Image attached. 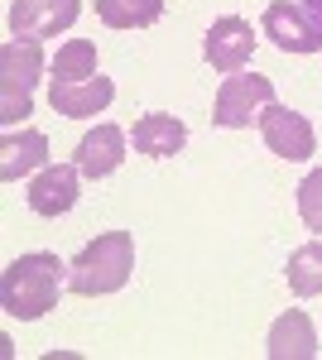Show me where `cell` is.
<instances>
[{
	"label": "cell",
	"instance_id": "cell-1",
	"mask_svg": "<svg viewBox=\"0 0 322 360\" xmlns=\"http://www.w3.org/2000/svg\"><path fill=\"white\" fill-rule=\"evenodd\" d=\"M68 283V264L49 250H29L20 259L5 264L0 274V307L15 322H39L44 312L58 307V293Z\"/></svg>",
	"mask_w": 322,
	"mask_h": 360
},
{
	"label": "cell",
	"instance_id": "cell-2",
	"mask_svg": "<svg viewBox=\"0 0 322 360\" xmlns=\"http://www.w3.org/2000/svg\"><path fill=\"white\" fill-rule=\"evenodd\" d=\"M130 274H135V236L106 231L78 250V259L68 264V288L82 298H106V293H120L130 283Z\"/></svg>",
	"mask_w": 322,
	"mask_h": 360
},
{
	"label": "cell",
	"instance_id": "cell-3",
	"mask_svg": "<svg viewBox=\"0 0 322 360\" xmlns=\"http://www.w3.org/2000/svg\"><path fill=\"white\" fill-rule=\"evenodd\" d=\"M44 72V49L39 39H10L0 49V120L15 125L34 111V86Z\"/></svg>",
	"mask_w": 322,
	"mask_h": 360
},
{
	"label": "cell",
	"instance_id": "cell-4",
	"mask_svg": "<svg viewBox=\"0 0 322 360\" xmlns=\"http://www.w3.org/2000/svg\"><path fill=\"white\" fill-rule=\"evenodd\" d=\"M265 106H274V82L260 72H226V82L216 86L212 120L221 130H250L260 125Z\"/></svg>",
	"mask_w": 322,
	"mask_h": 360
},
{
	"label": "cell",
	"instance_id": "cell-5",
	"mask_svg": "<svg viewBox=\"0 0 322 360\" xmlns=\"http://www.w3.org/2000/svg\"><path fill=\"white\" fill-rule=\"evenodd\" d=\"M260 29H265L269 44L284 49V53H322V29L298 0H269Z\"/></svg>",
	"mask_w": 322,
	"mask_h": 360
},
{
	"label": "cell",
	"instance_id": "cell-6",
	"mask_svg": "<svg viewBox=\"0 0 322 360\" xmlns=\"http://www.w3.org/2000/svg\"><path fill=\"white\" fill-rule=\"evenodd\" d=\"M82 15V0H10L5 25L15 39H54L63 29H73Z\"/></svg>",
	"mask_w": 322,
	"mask_h": 360
},
{
	"label": "cell",
	"instance_id": "cell-7",
	"mask_svg": "<svg viewBox=\"0 0 322 360\" xmlns=\"http://www.w3.org/2000/svg\"><path fill=\"white\" fill-rule=\"evenodd\" d=\"M260 135H265L269 154H279V159H289V164H303V159H313L318 154V135H313V125H308V115L289 111V106H265L260 115Z\"/></svg>",
	"mask_w": 322,
	"mask_h": 360
},
{
	"label": "cell",
	"instance_id": "cell-8",
	"mask_svg": "<svg viewBox=\"0 0 322 360\" xmlns=\"http://www.w3.org/2000/svg\"><path fill=\"white\" fill-rule=\"evenodd\" d=\"M255 29H250V20H241V15H221L212 29H207V44H202V53H207V63H212L216 72H245L250 68V58H255Z\"/></svg>",
	"mask_w": 322,
	"mask_h": 360
},
{
	"label": "cell",
	"instance_id": "cell-9",
	"mask_svg": "<svg viewBox=\"0 0 322 360\" xmlns=\"http://www.w3.org/2000/svg\"><path fill=\"white\" fill-rule=\"evenodd\" d=\"M78 164H44L29 183V212L34 217H63L78 207Z\"/></svg>",
	"mask_w": 322,
	"mask_h": 360
},
{
	"label": "cell",
	"instance_id": "cell-10",
	"mask_svg": "<svg viewBox=\"0 0 322 360\" xmlns=\"http://www.w3.org/2000/svg\"><path fill=\"white\" fill-rule=\"evenodd\" d=\"M111 96H116V86L111 77H82V82H58L49 77V106L58 115H73V120H87V115H101L111 106Z\"/></svg>",
	"mask_w": 322,
	"mask_h": 360
},
{
	"label": "cell",
	"instance_id": "cell-11",
	"mask_svg": "<svg viewBox=\"0 0 322 360\" xmlns=\"http://www.w3.org/2000/svg\"><path fill=\"white\" fill-rule=\"evenodd\" d=\"M73 164H78L82 178H111L116 168L125 164V130L120 125H97V130H87L78 139V154H73Z\"/></svg>",
	"mask_w": 322,
	"mask_h": 360
},
{
	"label": "cell",
	"instance_id": "cell-12",
	"mask_svg": "<svg viewBox=\"0 0 322 360\" xmlns=\"http://www.w3.org/2000/svg\"><path fill=\"white\" fill-rule=\"evenodd\" d=\"M265 356L269 360H313L318 356V332H313V322H308V312H298L289 307L265 336Z\"/></svg>",
	"mask_w": 322,
	"mask_h": 360
},
{
	"label": "cell",
	"instance_id": "cell-13",
	"mask_svg": "<svg viewBox=\"0 0 322 360\" xmlns=\"http://www.w3.org/2000/svg\"><path fill=\"white\" fill-rule=\"evenodd\" d=\"M130 139L140 154H149V159H173L183 144H188V125L178 120V115H163V111H149L140 115L130 125Z\"/></svg>",
	"mask_w": 322,
	"mask_h": 360
},
{
	"label": "cell",
	"instance_id": "cell-14",
	"mask_svg": "<svg viewBox=\"0 0 322 360\" xmlns=\"http://www.w3.org/2000/svg\"><path fill=\"white\" fill-rule=\"evenodd\" d=\"M44 164H49L44 130H20V135L0 139V178L5 183H20V178H29L34 168H44Z\"/></svg>",
	"mask_w": 322,
	"mask_h": 360
},
{
	"label": "cell",
	"instance_id": "cell-15",
	"mask_svg": "<svg viewBox=\"0 0 322 360\" xmlns=\"http://www.w3.org/2000/svg\"><path fill=\"white\" fill-rule=\"evenodd\" d=\"M163 0H97V20L111 29H149L159 25Z\"/></svg>",
	"mask_w": 322,
	"mask_h": 360
},
{
	"label": "cell",
	"instance_id": "cell-16",
	"mask_svg": "<svg viewBox=\"0 0 322 360\" xmlns=\"http://www.w3.org/2000/svg\"><path fill=\"white\" fill-rule=\"evenodd\" d=\"M289 288H294L298 298H318L322 293V240H308V245H298L289 255Z\"/></svg>",
	"mask_w": 322,
	"mask_h": 360
},
{
	"label": "cell",
	"instance_id": "cell-17",
	"mask_svg": "<svg viewBox=\"0 0 322 360\" xmlns=\"http://www.w3.org/2000/svg\"><path fill=\"white\" fill-rule=\"evenodd\" d=\"M49 72H54L58 82H82V77H97V44L92 39H68L58 58L49 63Z\"/></svg>",
	"mask_w": 322,
	"mask_h": 360
},
{
	"label": "cell",
	"instance_id": "cell-18",
	"mask_svg": "<svg viewBox=\"0 0 322 360\" xmlns=\"http://www.w3.org/2000/svg\"><path fill=\"white\" fill-rule=\"evenodd\" d=\"M298 217H303L308 231L322 236V168H313V173L298 183Z\"/></svg>",
	"mask_w": 322,
	"mask_h": 360
},
{
	"label": "cell",
	"instance_id": "cell-19",
	"mask_svg": "<svg viewBox=\"0 0 322 360\" xmlns=\"http://www.w3.org/2000/svg\"><path fill=\"white\" fill-rule=\"evenodd\" d=\"M298 5H303V10H308V15L318 20V29H322V0H298Z\"/></svg>",
	"mask_w": 322,
	"mask_h": 360
}]
</instances>
